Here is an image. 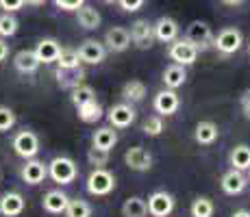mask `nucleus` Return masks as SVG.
<instances>
[{
	"instance_id": "obj_1",
	"label": "nucleus",
	"mask_w": 250,
	"mask_h": 217,
	"mask_svg": "<svg viewBox=\"0 0 250 217\" xmlns=\"http://www.w3.org/2000/svg\"><path fill=\"white\" fill-rule=\"evenodd\" d=\"M48 176L57 185H72L79 176V167L70 157H55L48 163Z\"/></svg>"
},
{
	"instance_id": "obj_22",
	"label": "nucleus",
	"mask_w": 250,
	"mask_h": 217,
	"mask_svg": "<svg viewBox=\"0 0 250 217\" xmlns=\"http://www.w3.org/2000/svg\"><path fill=\"white\" fill-rule=\"evenodd\" d=\"M59 52H61V43L57 39H42L35 48L37 59H40V63H44V65L55 63L57 57H59Z\"/></svg>"
},
{
	"instance_id": "obj_16",
	"label": "nucleus",
	"mask_w": 250,
	"mask_h": 217,
	"mask_svg": "<svg viewBox=\"0 0 250 217\" xmlns=\"http://www.w3.org/2000/svg\"><path fill=\"white\" fill-rule=\"evenodd\" d=\"M131 46V35H128L126 28L122 26H113L104 33V48L111 52H124Z\"/></svg>"
},
{
	"instance_id": "obj_3",
	"label": "nucleus",
	"mask_w": 250,
	"mask_h": 217,
	"mask_svg": "<svg viewBox=\"0 0 250 217\" xmlns=\"http://www.w3.org/2000/svg\"><path fill=\"white\" fill-rule=\"evenodd\" d=\"M115 189V176L104 167H94L87 176V191L91 196H109Z\"/></svg>"
},
{
	"instance_id": "obj_47",
	"label": "nucleus",
	"mask_w": 250,
	"mask_h": 217,
	"mask_svg": "<svg viewBox=\"0 0 250 217\" xmlns=\"http://www.w3.org/2000/svg\"><path fill=\"white\" fill-rule=\"evenodd\" d=\"M248 50H250V46H248Z\"/></svg>"
},
{
	"instance_id": "obj_14",
	"label": "nucleus",
	"mask_w": 250,
	"mask_h": 217,
	"mask_svg": "<svg viewBox=\"0 0 250 217\" xmlns=\"http://www.w3.org/2000/svg\"><path fill=\"white\" fill-rule=\"evenodd\" d=\"M24 206H26V200L18 191H7L0 196V215L2 217H20L24 213Z\"/></svg>"
},
{
	"instance_id": "obj_42",
	"label": "nucleus",
	"mask_w": 250,
	"mask_h": 217,
	"mask_svg": "<svg viewBox=\"0 0 250 217\" xmlns=\"http://www.w3.org/2000/svg\"><path fill=\"white\" fill-rule=\"evenodd\" d=\"M7 57H9V43L4 41V37H0V63L7 61Z\"/></svg>"
},
{
	"instance_id": "obj_43",
	"label": "nucleus",
	"mask_w": 250,
	"mask_h": 217,
	"mask_svg": "<svg viewBox=\"0 0 250 217\" xmlns=\"http://www.w3.org/2000/svg\"><path fill=\"white\" fill-rule=\"evenodd\" d=\"M227 7H239V4H244V0H222Z\"/></svg>"
},
{
	"instance_id": "obj_8",
	"label": "nucleus",
	"mask_w": 250,
	"mask_h": 217,
	"mask_svg": "<svg viewBox=\"0 0 250 217\" xmlns=\"http://www.w3.org/2000/svg\"><path fill=\"white\" fill-rule=\"evenodd\" d=\"M152 107H155V111L161 115H174L176 111H179L181 107V98H179V94H176V89H161V91H157V96H155V100H152Z\"/></svg>"
},
{
	"instance_id": "obj_38",
	"label": "nucleus",
	"mask_w": 250,
	"mask_h": 217,
	"mask_svg": "<svg viewBox=\"0 0 250 217\" xmlns=\"http://www.w3.org/2000/svg\"><path fill=\"white\" fill-rule=\"evenodd\" d=\"M55 4L61 11H76L79 7L85 4V0H55Z\"/></svg>"
},
{
	"instance_id": "obj_7",
	"label": "nucleus",
	"mask_w": 250,
	"mask_h": 217,
	"mask_svg": "<svg viewBox=\"0 0 250 217\" xmlns=\"http://www.w3.org/2000/svg\"><path fill=\"white\" fill-rule=\"evenodd\" d=\"M174 206H176L174 197H172V194H167V191H155L146 202L148 215H152V217H167L174 211Z\"/></svg>"
},
{
	"instance_id": "obj_41",
	"label": "nucleus",
	"mask_w": 250,
	"mask_h": 217,
	"mask_svg": "<svg viewBox=\"0 0 250 217\" xmlns=\"http://www.w3.org/2000/svg\"><path fill=\"white\" fill-rule=\"evenodd\" d=\"M239 102H242V111H244V115H246V118L250 119V89H246L242 94V100H239Z\"/></svg>"
},
{
	"instance_id": "obj_11",
	"label": "nucleus",
	"mask_w": 250,
	"mask_h": 217,
	"mask_svg": "<svg viewBox=\"0 0 250 217\" xmlns=\"http://www.w3.org/2000/svg\"><path fill=\"white\" fill-rule=\"evenodd\" d=\"M20 176L26 185H42L48 176V165L44 161H37V158H26V163L20 170Z\"/></svg>"
},
{
	"instance_id": "obj_20",
	"label": "nucleus",
	"mask_w": 250,
	"mask_h": 217,
	"mask_svg": "<svg viewBox=\"0 0 250 217\" xmlns=\"http://www.w3.org/2000/svg\"><path fill=\"white\" fill-rule=\"evenodd\" d=\"M40 59H37L35 50H20L13 57V67H16L20 74H35L37 67H40Z\"/></svg>"
},
{
	"instance_id": "obj_30",
	"label": "nucleus",
	"mask_w": 250,
	"mask_h": 217,
	"mask_svg": "<svg viewBox=\"0 0 250 217\" xmlns=\"http://www.w3.org/2000/svg\"><path fill=\"white\" fill-rule=\"evenodd\" d=\"M189 213H191V217H213L215 206H213V202H211V197L198 196L194 202H191Z\"/></svg>"
},
{
	"instance_id": "obj_34",
	"label": "nucleus",
	"mask_w": 250,
	"mask_h": 217,
	"mask_svg": "<svg viewBox=\"0 0 250 217\" xmlns=\"http://www.w3.org/2000/svg\"><path fill=\"white\" fill-rule=\"evenodd\" d=\"M55 63H57V67H65V70H68V67H79L81 57H79V52L72 50V48H61Z\"/></svg>"
},
{
	"instance_id": "obj_35",
	"label": "nucleus",
	"mask_w": 250,
	"mask_h": 217,
	"mask_svg": "<svg viewBox=\"0 0 250 217\" xmlns=\"http://www.w3.org/2000/svg\"><path fill=\"white\" fill-rule=\"evenodd\" d=\"M16 122H18V118H16V113H13V109L0 104V133L11 130L13 126H16Z\"/></svg>"
},
{
	"instance_id": "obj_40",
	"label": "nucleus",
	"mask_w": 250,
	"mask_h": 217,
	"mask_svg": "<svg viewBox=\"0 0 250 217\" xmlns=\"http://www.w3.org/2000/svg\"><path fill=\"white\" fill-rule=\"evenodd\" d=\"M24 7V0H0V9H4L7 13H16Z\"/></svg>"
},
{
	"instance_id": "obj_21",
	"label": "nucleus",
	"mask_w": 250,
	"mask_h": 217,
	"mask_svg": "<svg viewBox=\"0 0 250 217\" xmlns=\"http://www.w3.org/2000/svg\"><path fill=\"white\" fill-rule=\"evenodd\" d=\"M76 22H79V26L85 28V31H96V28H100L103 18H100V13L96 11L94 7L83 4V7L76 9Z\"/></svg>"
},
{
	"instance_id": "obj_44",
	"label": "nucleus",
	"mask_w": 250,
	"mask_h": 217,
	"mask_svg": "<svg viewBox=\"0 0 250 217\" xmlns=\"http://www.w3.org/2000/svg\"><path fill=\"white\" fill-rule=\"evenodd\" d=\"M44 2H48V0H24V4H33V7H40Z\"/></svg>"
},
{
	"instance_id": "obj_19",
	"label": "nucleus",
	"mask_w": 250,
	"mask_h": 217,
	"mask_svg": "<svg viewBox=\"0 0 250 217\" xmlns=\"http://www.w3.org/2000/svg\"><path fill=\"white\" fill-rule=\"evenodd\" d=\"M55 76H57V83H59L61 89H72V87H76V85H81L85 80V70L83 67H57V72H55Z\"/></svg>"
},
{
	"instance_id": "obj_26",
	"label": "nucleus",
	"mask_w": 250,
	"mask_h": 217,
	"mask_svg": "<svg viewBox=\"0 0 250 217\" xmlns=\"http://www.w3.org/2000/svg\"><path fill=\"white\" fill-rule=\"evenodd\" d=\"M76 113H79V119L85 124H94L98 119H103V107H100L98 100H89V102L76 107Z\"/></svg>"
},
{
	"instance_id": "obj_13",
	"label": "nucleus",
	"mask_w": 250,
	"mask_h": 217,
	"mask_svg": "<svg viewBox=\"0 0 250 217\" xmlns=\"http://www.w3.org/2000/svg\"><path fill=\"white\" fill-rule=\"evenodd\" d=\"M124 163H126L133 172H148L152 167V157L146 148L133 146L126 150V154H124Z\"/></svg>"
},
{
	"instance_id": "obj_5",
	"label": "nucleus",
	"mask_w": 250,
	"mask_h": 217,
	"mask_svg": "<svg viewBox=\"0 0 250 217\" xmlns=\"http://www.w3.org/2000/svg\"><path fill=\"white\" fill-rule=\"evenodd\" d=\"M198 52H200L198 48H196L191 41H187V39H174V41H170V48H167V57H170L174 63L185 65V67L196 63Z\"/></svg>"
},
{
	"instance_id": "obj_24",
	"label": "nucleus",
	"mask_w": 250,
	"mask_h": 217,
	"mask_svg": "<svg viewBox=\"0 0 250 217\" xmlns=\"http://www.w3.org/2000/svg\"><path fill=\"white\" fill-rule=\"evenodd\" d=\"M115 143H118V133L111 126H103L91 135V146L100 148V150H111Z\"/></svg>"
},
{
	"instance_id": "obj_23",
	"label": "nucleus",
	"mask_w": 250,
	"mask_h": 217,
	"mask_svg": "<svg viewBox=\"0 0 250 217\" xmlns=\"http://www.w3.org/2000/svg\"><path fill=\"white\" fill-rule=\"evenodd\" d=\"M161 80H163V85H166L167 89H179V87H183V85H185V80H187L185 65L174 63V65L166 67V70H163Z\"/></svg>"
},
{
	"instance_id": "obj_25",
	"label": "nucleus",
	"mask_w": 250,
	"mask_h": 217,
	"mask_svg": "<svg viewBox=\"0 0 250 217\" xmlns=\"http://www.w3.org/2000/svg\"><path fill=\"white\" fill-rule=\"evenodd\" d=\"M220 130L215 126L213 122H209V119H203V122L196 124V130H194V139L200 143V146H211V143L218 139Z\"/></svg>"
},
{
	"instance_id": "obj_9",
	"label": "nucleus",
	"mask_w": 250,
	"mask_h": 217,
	"mask_svg": "<svg viewBox=\"0 0 250 217\" xmlns=\"http://www.w3.org/2000/svg\"><path fill=\"white\" fill-rule=\"evenodd\" d=\"M76 52H79V57H81V63H87V65L103 63L104 57H107V48L98 39H85Z\"/></svg>"
},
{
	"instance_id": "obj_17",
	"label": "nucleus",
	"mask_w": 250,
	"mask_h": 217,
	"mask_svg": "<svg viewBox=\"0 0 250 217\" xmlns=\"http://www.w3.org/2000/svg\"><path fill=\"white\" fill-rule=\"evenodd\" d=\"M68 202H70V196L65 194V191L52 189V191H48V194L44 196V200H42V206H44L46 213L61 215L65 211V206H68Z\"/></svg>"
},
{
	"instance_id": "obj_31",
	"label": "nucleus",
	"mask_w": 250,
	"mask_h": 217,
	"mask_svg": "<svg viewBox=\"0 0 250 217\" xmlns=\"http://www.w3.org/2000/svg\"><path fill=\"white\" fill-rule=\"evenodd\" d=\"M70 100H72L74 107H81V104L89 102V100H96V91L91 89L89 85L81 83V85H76V87L70 89Z\"/></svg>"
},
{
	"instance_id": "obj_36",
	"label": "nucleus",
	"mask_w": 250,
	"mask_h": 217,
	"mask_svg": "<svg viewBox=\"0 0 250 217\" xmlns=\"http://www.w3.org/2000/svg\"><path fill=\"white\" fill-rule=\"evenodd\" d=\"M87 161H89V165H94V167H104L109 163V150H100V148L91 146L87 152Z\"/></svg>"
},
{
	"instance_id": "obj_4",
	"label": "nucleus",
	"mask_w": 250,
	"mask_h": 217,
	"mask_svg": "<svg viewBox=\"0 0 250 217\" xmlns=\"http://www.w3.org/2000/svg\"><path fill=\"white\" fill-rule=\"evenodd\" d=\"M13 152L18 154V157H22L24 161L26 158H35L37 152H40V137H37L33 130H20V133L13 137Z\"/></svg>"
},
{
	"instance_id": "obj_45",
	"label": "nucleus",
	"mask_w": 250,
	"mask_h": 217,
	"mask_svg": "<svg viewBox=\"0 0 250 217\" xmlns=\"http://www.w3.org/2000/svg\"><path fill=\"white\" fill-rule=\"evenodd\" d=\"M233 217H250V211H235Z\"/></svg>"
},
{
	"instance_id": "obj_28",
	"label": "nucleus",
	"mask_w": 250,
	"mask_h": 217,
	"mask_svg": "<svg viewBox=\"0 0 250 217\" xmlns=\"http://www.w3.org/2000/svg\"><path fill=\"white\" fill-rule=\"evenodd\" d=\"M122 215H124V217H146V215H148L146 200H142L139 196H131L128 200H124V204H122Z\"/></svg>"
},
{
	"instance_id": "obj_10",
	"label": "nucleus",
	"mask_w": 250,
	"mask_h": 217,
	"mask_svg": "<svg viewBox=\"0 0 250 217\" xmlns=\"http://www.w3.org/2000/svg\"><path fill=\"white\" fill-rule=\"evenodd\" d=\"M128 35H131V41L142 50H146L155 43V31H152V24L148 20H135L131 24Z\"/></svg>"
},
{
	"instance_id": "obj_32",
	"label": "nucleus",
	"mask_w": 250,
	"mask_h": 217,
	"mask_svg": "<svg viewBox=\"0 0 250 217\" xmlns=\"http://www.w3.org/2000/svg\"><path fill=\"white\" fill-rule=\"evenodd\" d=\"M63 215L65 217H91V204L85 200H70Z\"/></svg>"
},
{
	"instance_id": "obj_29",
	"label": "nucleus",
	"mask_w": 250,
	"mask_h": 217,
	"mask_svg": "<svg viewBox=\"0 0 250 217\" xmlns=\"http://www.w3.org/2000/svg\"><path fill=\"white\" fill-rule=\"evenodd\" d=\"M144 96H146V85L142 80H128L126 85L122 87V98L126 102H142Z\"/></svg>"
},
{
	"instance_id": "obj_27",
	"label": "nucleus",
	"mask_w": 250,
	"mask_h": 217,
	"mask_svg": "<svg viewBox=\"0 0 250 217\" xmlns=\"http://www.w3.org/2000/svg\"><path fill=\"white\" fill-rule=\"evenodd\" d=\"M229 161H230V165L239 172L250 170V146H244V143L242 146H235L233 150H230Z\"/></svg>"
},
{
	"instance_id": "obj_15",
	"label": "nucleus",
	"mask_w": 250,
	"mask_h": 217,
	"mask_svg": "<svg viewBox=\"0 0 250 217\" xmlns=\"http://www.w3.org/2000/svg\"><path fill=\"white\" fill-rule=\"evenodd\" d=\"M152 31H155V39L157 41H163V43H170L179 37V24H176L174 18H167V16H161L159 20L152 24Z\"/></svg>"
},
{
	"instance_id": "obj_37",
	"label": "nucleus",
	"mask_w": 250,
	"mask_h": 217,
	"mask_svg": "<svg viewBox=\"0 0 250 217\" xmlns=\"http://www.w3.org/2000/svg\"><path fill=\"white\" fill-rule=\"evenodd\" d=\"M144 133L148 135V137H159L163 133V119L161 115H152V118H148L146 122H144Z\"/></svg>"
},
{
	"instance_id": "obj_33",
	"label": "nucleus",
	"mask_w": 250,
	"mask_h": 217,
	"mask_svg": "<svg viewBox=\"0 0 250 217\" xmlns=\"http://www.w3.org/2000/svg\"><path fill=\"white\" fill-rule=\"evenodd\" d=\"M18 28H20V22H18V18L13 13L4 11L0 16V37H13L18 33Z\"/></svg>"
},
{
	"instance_id": "obj_6",
	"label": "nucleus",
	"mask_w": 250,
	"mask_h": 217,
	"mask_svg": "<svg viewBox=\"0 0 250 217\" xmlns=\"http://www.w3.org/2000/svg\"><path fill=\"white\" fill-rule=\"evenodd\" d=\"M185 39L191 41L198 50H207V48L211 46V41H213V33H211V26L203 20H194L187 26L185 31Z\"/></svg>"
},
{
	"instance_id": "obj_39",
	"label": "nucleus",
	"mask_w": 250,
	"mask_h": 217,
	"mask_svg": "<svg viewBox=\"0 0 250 217\" xmlns=\"http://www.w3.org/2000/svg\"><path fill=\"white\" fill-rule=\"evenodd\" d=\"M115 2H118L124 11L133 13V11H139V9L144 7V2H146V0H115Z\"/></svg>"
},
{
	"instance_id": "obj_12",
	"label": "nucleus",
	"mask_w": 250,
	"mask_h": 217,
	"mask_svg": "<svg viewBox=\"0 0 250 217\" xmlns=\"http://www.w3.org/2000/svg\"><path fill=\"white\" fill-rule=\"evenodd\" d=\"M107 118H109V122H111L113 128H128L133 122H135L137 113L131 104L120 102V104H113V107L109 109Z\"/></svg>"
},
{
	"instance_id": "obj_18",
	"label": "nucleus",
	"mask_w": 250,
	"mask_h": 217,
	"mask_svg": "<svg viewBox=\"0 0 250 217\" xmlns=\"http://www.w3.org/2000/svg\"><path fill=\"white\" fill-rule=\"evenodd\" d=\"M246 185H248V178L244 176V172L235 170V167L222 176V191L227 196H239L246 189Z\"/></svg>"
},
{
	"instance_id": "obj_46",
	"label": "nucleus",
	"mask_w": 250,
	"mask_h": 217,
	"mask_svg": "<svg viewBox=\"0 0 250 217\" xmlns=\"http://www.w3.org/2000/svg\"><path fill=\"white\" fill-rule=\"evenodd\" d=\"M104 2H115V0H104Z\"/></svg>"
},
{
	"instance_id": "obj_2",
	"label": "nucleus",
	"mask_w": 250,
	"mask_h": 217,
	"mask_svg": "<svg viewBox=\"0 0 250 217\" xmlns=\"http://www.w3.org/2000/svg\"><path fill=\"white\" fill-rule=\"evenodd\" d=\"M242 43H244L242 31H239V28L229 26V28H222V31H220L218 35L213 37L211 46H213L215 50L220 52V55L230 57V55H235V52H237L239 48H242Z\"/></svg>"
}]
</instances>
